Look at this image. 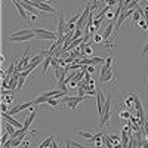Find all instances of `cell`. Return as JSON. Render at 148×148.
<instances>
[{
    "label": "cell",
    "instance_id": "1",
    "mask_svg": "<svg viewBox=\"0 0 148 148\" xmlns=\"http://www.w3.org/2000/svg\"><path fill=\"white\" fill-rule=\"evenodd\" d=\"M89 98V95H86V96H80V95H77V96H64L62 99H61V102H64V104H67L71 110H74V111H77V107H79V104L80 102H83L84 99H88Z\"/></svg>",
    "mask_w": 148,
    "mask_h": 148
},
{
    "label": "cell",
    "instance_id": "2",
    "mask_svg": "<svg viewBox=\"0 0 148 148\" xmlns=\"http://www.w3.org/2000/svg\"><path fill=\"white\" fill-rule=\"evenodd\" d=\"M36 31V39L34 40H56L58 36L53 31L43 30V28H34Z\"/></svg>",
    "mask_w": 148,
    "mask_h": 148
},
{
    "label": "cell",
    "instance_id": "3",
    "mask_svg": "<svg viewBox=\"0 0 148 148\" xmlns=\"http://www.w3.org/2000/svg\"><path fill=\"white\" fill-rule=\"evenodd\" d=\"M99 82H101V83H107V84H108L107 88H113L114 84H117V79H116L114 70L111 68V70H108L107 73L101 74V77H99Z\"/></svg>",
    "mask_w": 148,
    "mask_h": 148
},
{
    "label": "cell",
    "instance_id": "4",
    "mask_svg": "<svg viewBox=\"0 0 148 148\" xmlns=\"http://www.w3.org/2000/svg\"><path fill=\"white\" fill-rule=\"evenodd\" d=\"M30 111H31V113H30V116H28L25 120H24V127H22V129L25 130V132H28V130H30V126H31V123L34 121V117H36V114L39 113V108H33V107H31V108H30ZM28 133H30V132H28Z\"/></svg>",
    "mask_w": 148,
    "mask_h": 148
},
{
    "label": "cell",
    "instance_id": "5",
    "mask_svg": "<svg viewBox=\"0 0 148 148\" xmlns=\"http://www.w3.org/2000/svg\"><path fill=\"white\" fill-rule=\"evenodd\" d=\"M65 33H67V22H65V19H64L62 15H59V22H58V27H56V36H58V39L64 37Z\"/></svg>",
    "mask_w": 148,
    "mask_h": 148
},
{
    "label": "cell",
    "instance_id": "6",
    "mask_svg": "<svg viewBox=\"0 0 148 148\" xmlns=\"http://www.w3.org/2000/svg\"><path fill=\"white\" fill-rule=\"evenodd\" d=\"M33 105H34V102H33V101H28V102H24V104L15 105V107H12V108L9 110V114H10V116H14V114H16V113H21V111L27 110V108H31Z\"/></svg>",
    "mask_w": 148,
    "mask_h": 148
},
{
    "label": "cell",
    "instance_id": "7",
    "mask_svg": "<svg viewBox=\"0 0 148 148\" xmlns=\"http://www.w3.org/2000/svg\"><path fill=\"white\" fill-rule=\"evenodd\" d=\"M102 102H105V101H104V93H102L101 90H98V93H96V107H98V114H99V119L104 116Z\"/></svg>",
    "mask_w": 148,
    "mask_h": 148
},
{
    "label": "cell",
    "instance_id": "8",
    "mask_svg": "<svg viewBox=\"0 0 148 148\" xmlns=\"http://www.w3.org/2000/svg\"><path fill=\"white\" fill-rule=\"evenodd\" d=\"M2 119H3V120H6V121H9L10 125H14L16 129H22V127H24V123H21V121L15 120V119L12 117L9 113H2Z\"/></svg>",
    "mask_w": 148,
    "mask_h": 148
},
{
    "label": "cell",
    "instance_id": "9",
    "mask_svg": "<svg viewBox=\"0 0 148 148\" xmlns=\"http://www.w3.org/2000/svg\"><path fill=\"white\" fill-rule=\"evenodd\" d=\"M116 21H111L108 25L105 27V30H104V33H102V39L104 40H108L110 37H111V34H113V31H114V28H116Z\"/></svg>",
    "mask_w": 148,
    "mask_h": 148
},
{
    "label": "cell",
    "instance_id": "10",
    "mask_svg": "<svg viewBox=\"0 0 148 148\" xmlns=\"http://www.w3.org/2000/svg\"><path fill=\"white\" fill-rule=\"evenodd\" d=\"M12 5H14V6L18 9V14L21 15V18H24V19H28L27 10L22 8V5H21V2H19V0H12Z\"/></svg>",
    "mask_w": 148,
    "mask_h": 148
},
{
    "label": "cell",
    "instance_id": "11",
    "mask_svg": "<svg viewBox=\"0 0 148 148\" xmlns=\"http://www.w3.org/2000/svg\"><path fill=\"white\" fill-rule=\"evenodd\" d=\"M37 9L42 10V12H46V14H56V9H55L53 6H51V5L45 3V2H42V3L37 5Z\"/></svg>",
    "mask_w": 148,
    "mask_h": 148
},
{
    "label": "cell",
    "instance_id": "12",
    "mask_svg": "<svg viewBox=\"0 0 148 148\" xmlns=\"http://www.w3.org/2000/svg\"><path fill=\"white\" fill-rule=\"evenodd\" d=\"M36 39V33L28 34V36H21V37H9V42H28Z\"/></svg>",
    "mask_w": 148,
    "mask_h": 148
},
{
    "label": "cell",
    "instance_id": "13",
    "mask_svg": "<svg viewBox=\"0 0 148 148\" xmlns=\"http://www.w3.org/2000/svg\"><path fill=\"white\" fill-rule=\"evenodd\" d=\"M113 56H107L105 58V62H104V65H102V70H101V74H104V73H107L108 70H111V68H113Z\"/></svg>",
    "mask_w": 148,
    "mask_h": 148
},
{
    "label": "cell",
    "instance_id": "14",
    "mask_svg": "<svg viewBox=\"0 0 148 148\" xmlns=\"http://www.w3.org/2000/svg\"><path fill=\"white\" fill-rule=\"evenodd\" d=\"M33 33H36V31H34V28H33V30H30V28H22V30H19V31H16V33H12V34H10V37L28 36V34H33Z\"/></svg>",
    "mask_w": 148,
    "mask_h": 148
},
{
    "label": "cell",
    "instance_id": "15",
    "mask_svg": "<svg viewBox=\"0 0 148 148\" xmlns=\"http://www.w3.org/2000/svg\"><path fill=\"white\" fill-rule=\"evenodd\" d=\"M77 135H80V136H83V138H86V139L92 141V139L95 138L96 133H92V132H88V130H83V129H77Z\"/></svg>",
    "mask_w": 148,
    "mask_h": 148
},
{
    "label": "cell",
    "instance_id": "16",
    "mask_svg": "<svg viewBox=\"0 0 148 148\" xmlns=\"http://www.w3.org/2000/svg\"><path fill=\"white\" fill-rule=\"evenodd\" d=\"M117 119H121V120H130L132 119V114L129 110H120L119 114H117Z\"/></svg>",
    "mask_w": 148,
    "mask_h": 148
},
{
    "label": "cell",
    "instance_id": "17",
    "mask_svg": "<svg viewBox=\"0 0 148 148\" xmlns=\"http://www.w3.org/2000/svg\"><path fill=\"white\" fill-rule=\"evenodd\" d=\"M52 58H53V55H47L46 58H45V61H43V71H42V74L43 76H46V71H47V67L51 65V62H52Z\"/></svg>",
    "mask_w": 148,
    "mask_h": 148
},
{
    "label": "cell",
    "instance_id": "18",
    "mask_svg": "<svg viewBox=\"0 0 148 148\" xmlns=\"http://www.w3.org/2000/svg\"><path fill=\"white\" fill-rule=\"evenodd\" d=\"M59 102H61L59 98H49L46 104H47L49 107H51V108H56V107L59 105Z\"/></svg>",
    "mask_w": 148,
    "mask_h": 148
},
{
    "label": "cell",
    "instance_id": "19",
    "mask_svg": "<svg viewBox=\"0 0 148 148\" xmlns=\"http://www.w3.org/2000/svg\"><path fill=\"white\" fill-rule=\"evenodd\" d=\"M110 111H111V95L105 98V102H104V113H110Z\"/></svg>",
    "mask_w": 148,
    "mask_h": 148
},
{
    "label": "cell",
    "instance_id": "20",
    "mask_svg": "<svg viewBox=\"0 0 148 148\" xmlns=\"http://www.w3.org/2000/svg\"><path fill=\"white\" fill-rule=\"evenodd\" d=\"M47 99H49V98H46L45 95H40V96H37L33 102H34V105H39V104H46Z\"/></svg>",
    "mask_w": 148,
    "mask_h": 148
},
{
    "label": "cell",
    "instance_id": "21",
    "mask_svg": "<svg viewBox=\"0 0 148 148\" xmlns=\"http://www.w3.org/2000/svg\"><path fill=\"white\" fill-rule=\"evenodd\" d=\"M82 53H84L86 56H92V53H93V47L90 46V43H88V46L83 49V52H82Z\"/></svg>",
    "mask_w": 148,
    "mask_h": 148
},
{
    "label": "cell",
    "instance_id": "22",
    "mask_svg": "<svg viewBox=\"0 0 148 148\" xmlns=\"http://www.w3.org/2000/svg\"><path fill=\"white\" fill-rule=\"evenodd\" d=\"M52 141H53V136H51V138H47L46 141H43L40 145H39V148H49V147H51V145H49V144H52Z\"/></svg>",
    "mask_w": 148,
    "mask_h": 148
},
{
    "label": "cell",
    "instance_id": "23",
    "mask_svg": "<svg viewBox=\"0 0 148 148\" xmlns=\"http://www.w3.org/2000/svg\"><path fill=\"white\" fill-rule=\"evenodd\" d=\"M5 127H6V130H8V132H9L10 135H14V133L16 132V130H15L16 127H15L14 125H10V123H9V121H8V123H5Z\"/></svg>",
    "mask_w": 148,
    "mask_h": 148
},
{
    "label": "cell",
    "instance_id": "24",
    "mask_svg": "<svg viewBox=\"0 0 148 148\" xmlns=\"http://www.w3.org/2000/svg\"><path fill=\"white\" fill-rule=\"evenodd\" d=\"M83 79H84V71H82V70H80L79 73H76V76H74V80H76L77 83H79V82H82Z\"/></svg>",
    "mask_w": 148,
    "mask_h": 148
},
{
    "label": "cell",
    "instance_id": "25",
    "mask_svg": "<svg viewBox=\"0 0 148 148\" xmlns=\"http://www.w3.org/2000/svg\"><path fill=\"white\" fill-rule=\"evenodd\" d=\"M14 101V96L12 95H8V96H2V102H6V104H12Z\"/></svg>",
    "mask_w": 148,
    "mask_h": 148
},
{
    "label": "cell",
    "instance_id": "26",
    "mask_svg": "<svg viewBox=\"0 0 148 148\" xmlns=\"http://www.w3.org/2000/svg\"><path fill=\"white\" fill-rule=\"evenodd\" d=\"M110 139L113 141L114 145L116 144H120V136H119V135H110Z\"/></svg>",
    "mask_w": 148,
    "mask_h": 148
},
{
    "label": "cell",
    "instance_id": "27",
    "mask_svg": "<svg viewBox=\"0 0 148 148\" xmlns=\"http://www.w3.org/2000/svg\"><path fill=\"white\" fill-rule=\"evenodd\" d=\"M24 83H25V77H24V76H19V80H18V90L22 89Z\"/></svg>",
    "mask_w": 148,
    "mask_h": 148
},
{
    "label": "cell",
    "instance_id": "28",
    "mask_svg": "<svg viewBox=\"0 0 148 148\" xmlns=\"http://www.w3.org/2000/svg\"><path fill=\"white\" fill-rule=\"evenodd\" d=\"M138 24H139V27H141L142 30H147V21H145V18H144V16L138 21Z\"/></svg>",
    "mask_w": 148,
    "mask_h": 148
},
{
    "label": "cell",
    "instance_id": "29",
    "mask_svg": "<svg viewBox=\"0 0 148 148\" xmlns=\"http://www.w3.org/2000/svg\"><path fill=\"white\" fill-rule=\"evenodd\" d=\"M105 42H107V49H108V51H113V49H114V43H113V40L108 39V40H105Z\"/></svg>",
    "mask_w": 148,
    "mask_h": 148
},
{
    "label": "cell",
    "instance_id": "30",
    "mask_svg": "<svg viewBox=\"0 0 148 148\" xmlns=\"http://www.w3.org/2000/svg\"><path fill=\"white\" fill-rule=\"evenodd\" d=\"M93 42H95V43H101V42H102V36H101V34H95V36H93Z\"/></svg>",
    "mask_w": 148,
    "mask_h": 148
},
{
    "label": "cell",
    "instance_id": "31",
    "mask_svg": "<svg viewBox=\"0 0 148 148\" xmlns=\"http://www.w3.org/2000/svg\"><path fill=\"white\" fill-rule=\"evenodd\" d=\"M80 36H82V28H77L76 31H74V36H73V39L76 40V39H79Z\"/></svg>",
    "mask_w": 148,
    "mask_h": 148
},
{
    "label": "cell",
    "instance_id": "32",
    "mask_svg": "<svg viewBox=\"0 0 148 148\" xmlns=\"http://www.w3.org/2000/svg\"><path fill=\"white\" fill-rule=\"evenodd\" d=\"M86 71L88 73H95V67L93 65H86Z\"/></svg>",
    "mask_w": 148,
    "mask_h": 148
},
{
    "label": "cell",
    "instance_id": "33",
    "mask_svg": "<svg viewBox=\"0 0 148 148\" xmlns=\"http://www.w3.org/2000/svg\"><path fill=\"white\" fill-rule=\"evenodd\" d=\"M2 113H8V104L2 102Z\"/></svg>",
    "mask_w": 148,
    "mask_h": 148
},
{
    "label": "cell",
    "instance_id": "34",
    "mask_svg": "<svg viewBox=\"0 0 148 148\" xmlns=\"http://www.w3.org/2000/svg\"><path fill=\"white\" fill-rule=\"evenodd\" d=\"M147 52H148V40H147V43H145V45H144V47H142V53L145 55Z\"/></svg>",
    "mask_w": 148,
    "mask_h": 148
},
{
    "label": "cell",
    "instance_id": "35",
    "mask_svg": "<svg viewBox=\"0 0 148 148\" xmlns=\"http://www.w3.org/2000/svg\"><path fill=\"white\" fill-rule=\"evenodd\" d=\"M114 5H117V0H108V6H110V8L114 6Z\"/></svg>",
    "mask_w": 148,
    "mask_h": 148
},
{
    "label": "cell",
    "instance_id": "36",
    "mask_svg": "<svg viewBox=\"0 0 148 148\" xmlns=\"http://www.w3.org/2000/svg\"><path fill=\"white\" fill-rule=\"evenodd\" d=\"M42 2H45V3H47V5H51V6H53V3H55V0H42Z\"/></svg>",
    "mask_w": 148,
    "mask_h": 148
},
{
    "label": "cell",
    "instance_id": "37",
    "mask_svg": "<svg viewBox=\"0 0 148 148\" xmlns=\"http://www.w3.org/2000/svg\"><path fill=\"white\" fill-rule=\"evenodd\" d=\"M144 129H145V133L148 135V121L145 120V123H144Z\"/></svg>",
    "mask_w": 148,
    "mask_h": 148
},
{
    "label": "cell",
    "instance_id": "38",
    "mask_svg": "<svg viewBox=\"0 0 148 148\" xmlns=\"http://www.w3.org/2000/svg\"><path fill=\"white\" fill-rule=\"evenodd\" d=\"M51 148H59V147H58V144L55 142V139L52 141V144H51Z\"/></svg>",
    "mask_w": 148,
    "mask_h": 148
},
{
    "label": "cell",
    "instance_id": "39",
    "mask_svg": "<svg viewBox=\"0 0 148 148\" xmlns=\"http://www.w3.org/2000/svg\"><path fill=\"white\" fill-rule=\"evenodd\" d=\"M107 16H108V18H110L111 21L114 19V14H113V12H108V15H107Z\"/></svg>",
    "mask_w": 148,
    "mask_h": 148
},
{
    "label": "cell",
    "instance_id": "40",
    "mask_svg": "<svg viewBox=\"0 0 148 148\" xmlns=\"http://www.w3.org/2000/svg\"><path fill=\"white\" fill-rule=\"evenodd\" d=\"M142 148H148V141H147V139H144V142H142Z\"/></svg>",
    "mask_w": 148,
    "mask_h": 148
},
{
    "label": "cell",
    "instance_id": "41",
    "mask_svg": "<svg viewBox=\"0 0 148 148\" xmlns=\"http://www.w3.org/2000/svg\"><path fill=\"white\" fill-rule=\"evenodd\" d=\"M12 148H18V147H12Z\"/></svg>",
    "mask_w": 148,
    "mask_h": 148
},
{
    "label": "cell",
    "instance_id": "42",
    "mask_svg": "<svg viewBox=\"0 0 148 148\" xmlns=\"http://www.w3.org/2000/svg\"><path fill=\"white\" fill-rule=\"evenodd\" d=\"M145 120H147V121H148V117H147V119H145Z\"/></svg>",
    "mask_w": 148,
    "mask_h": 148
}]
</instances>
